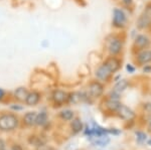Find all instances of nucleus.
Masks as SVG:
<instances>
[{"label": "nucleus", "mask_w": 151, "mask_h": 150, "mask_svg": "<svg viewBox=\"0 0 151 150\" xmlns=\"http://www.w3.org/2000/svg\"><path fill=\"white\" fill-rule=\"evenodd\" d=\"M18 126V119L13 114H4L0 116V130L11 131Z\"/></svg>", "instance_id": "obj_1"}, {"label": "nucleus", "mask_w": 151, "mask_h": 150, "mask_svg": "<svg viewBox=\"0 0 151 150\" xmlns=\"http://www.w3.org/2000/svg\"><path fill=\"white\" fill-rule=\"evenodd\" d=\"M88 92H89V95L93 98H98L103 94L104 92V87L103 85L99 82H92L91 84L88 87Z\"/></svg>", "instance_id": "obj_2"}, {"label": "nucleus", "mask_w": 151, "mask_h": 150, "mask_svg": "<svg viewBox=\"0 0 151 150\" xmlns=\"http://www.w3.org/2000/svg\"><path fill=\"white\" fill-rule=\"evenodd\" d=\"M126 23V15L121 9H115L113 13V24L116 27H123Z\"/></svg>", "instance_id": "obj_3"}, {"label": "nucleus", "mask_w": 151, "mask_h": 150, "mask_svg": "<svg viewBox=\"0 0 151 150\" xmlns=\"http://www.w3.org/2000/svg\"><path fill=\"white\" fill-rule=\"evenodd\" d=\"M116 112L118 113V115L124 120H131V119H133L134 116H135L134 112L130 108H128L127 106H125V105H122V104L119 106V108L117 109Z\"/></svg>", "instance_id": "obj_4"}, {"label": "nucleus", "mask_w": 151, "mask_h": 150, "mask_svg": "<svg viewBox=\"0 0 151 150\" xmlns=\"http://www.w3.org/2000/svg\"><path fill=\"white\" fill-rule=\"evenodd\" d=\"M112 76V72L110 70L108 69L105 65L103 64L101 67H98V70L96 71V77L97 79L100 80V81H108L109 78Z\"/></svg>", "instance_id": "obj_5"}, {"label": "nucleus", "mask_w": 151, "mask_h": 150, "mask_svg": "<svg viewBox=\"0 0 151 150\" xmlns=\"http://www.w3.org/2000/svg\"><path fill=\"white\" fill-rule=\"evenodd\" d=\"M104 65L107 67H108L109 70H110L112 74L118 71V70L120 69V66H121L120 60L117 59L116 57H108V59H107L104 62Z\"/></svg>", "instance_id": "obj_6"}, {"label": "nucleus", "mask_w": 151, "mask_h": 150, "mask_svg": "<svg viewBox=\"0 0 151 150\" xmlns=\"http://www.w3.org/2000/svg\"><path fill=\"white\" fill-rule=\"evenodd\" d=\"M52 99H53V101H55V104H58V105H62V104L68 102V100H69V94H67L64 91L57 90V91L53 92Z\"/></svg>", "instance_id": "obj_7"}, {"label": "nucleus", "mask_w": 151, "mask_h": 150, "mask_svg": "<svg viewBox=\"0 0 151 150\" xmlns=\"http://www.w3.org/2000/svg\"><path fill=\"white\" fill-rule=\"evenodd\" d=\"M149 44H150L149 38L143 34L138 35L135 38V40H134V47H137L138 50H144V48L148 47Z\"/></svg>", "instance_id": "obj_8"}, {"label": "nucleus", "mask_w": 151, "mask_h": 150, "mask_svg": "<svg viewBox=\"0 0 151 150\" xmlns=\"http://www.w3.org/2000/svg\"><path fill=\"white\" fill-rule=\"evenodd\" d=\"M122 50V42L119 38H113L109 43V52L111 55H116Z\"/></svg>", "instance_id": "obj_9"}, {"label": "nucleus", "mask_w": 151, "mask_h": 150, "mask_svg": "<svg viewBox=\"0 0 151 150\" xmlns=\"http://www.w3.org/2000/svg\"><path fill=\"white\" fill-rule=\"evenodd\" d=\"M136 24H137V27L139 29H145V28H147L151 24V17L147 13L141 14Z\"/></svg>", "instance_id": "obj_10"}, {"label": "nucleus", "mask_w": 151, "mask_h": 150, "mask_svg": "<svg viewBox=\"0 0 151 150\" xmlns=\"http://www.w3.org/2000/svg\"><path fill=\"white\" fill-rule=\"evenodd\" d=\"M137 60L141 65H146L151 62V50H142L137 55Z\"/></svg>", "instance_id": "obj_11"}, {"label": "nucleus", "mask_w": 151, "mask_h": 150, "mask_svg": "<svg viewBox=\"0 0 151 150\" xmlns=\"http://www.w3.org/2000/svg\"><path fill=\"white\" fill-rule=\"evenodd\" d=\"M87 99V96L84 95L83 93H79V92H76V93H72L69 95V100L68 102L73 103V104H79L81 102H84Z\"/></svg>", "instance_id": "obj_12"}, {"label": "nucleus", "mask_w": 151, "mask_h": 150, "mask_svg": "<svg viewBox=\"0 0 151 150\" xmlns=\"http://www.w3.org/2000/svg\"><path fill=\"white\" fill-rule=\"evenodd\" d=\"M36 119H37V113L36 112H28L24 115L23 121L27 126H33L36 124Z\"/></svg>", "instance_id": "obj_13"}, {"label": "nucleus", "mask_w": 151, "mask_h": 150, "mask_svg": "<svg viewBox=\"0 0 151 150\" xmlns=\"http://www.w3.org/2000/svg\"><path fill=\"white\" fill-rule=\"evenodd\" d=\"M40 94L36 93V92H30V93L28 94L27 98H26L25 103H26V105H28V106H35L40 102Z\"/></svg>", "instance_id": "obj_14"}, {"label": "nucleus", "mask_w": 151, "mask_h": 150, "mask_svg": "<svg viewBox=\"0 0 151 150\" xmlns=\"http://www.w3.org/2000/svg\"><path fill=\"white\" fill-rule=\"evenodd\" d=\"M28 94H29L28 91L26 90L25 88H18V89H16L15 92H14L15 98L17 99L18 101H20V102H23V101L26 100Z\"/></svg>", "instance_id": "obj_15"}, {"label": "nucleus", "mask_w": 151, "mask_h": 150, "mask_svg": "<svg viewBox=\"0 0 151 150\" xmlns=\"http://www.w3.org/2000/svg\"><path fill=\"white\" fill-rule=\"evenodd\" d=\"M70 128H72L73 132L74 133H79L83 130V123L81 119L79 118H74L70 123Z\"/></svg>", "instance_id": "obj_16"}, {"label": "nucleus", "mask_w": 151, "mask_h": 150, "mask_svg": "<svg viewBox=\"0 0 151 150\" xmlns=\"http://www.w3.org/2000/svg\"><path fill=\"white\" fill-rule=\"evenodd\" d=\"M96 140L93 141V143L96 145V146H106L107 144L110 142V139L106 136V135H100V136L95 137Z\"/></svg>", "instance_id": "obj_17"}, {"label": "nucleus", "mask_w": 151, "mask_h": 150, "mask_svg": "<svg viewBox=\"0 0 151 150\" xmlns=\"http://www.w3.org/2000/svg\"><path fill=\"white\" fill-rule=\"evenodd\" d=\"M127 86H128L127 81H126V80H122V81H120L119 83H117L116 86L114 87V92L120 94L121 92H123L126 88H127Z\"/></svg>", "instance_id": "obj_18"}, {"label": "nucleus", "mask_w": 151, "mask_h": 150, "mask_svg": "<svg viewBox=\"0 0 151 150\" xmlns=\"http://www.w3.org/2000/svg\"><path fill=\"white\" fill-rule=\"evenodd\" d=\"M47 123V113L41 112L40 114H37V119H36V124L38 126H43Z\"/></svg>", "instance_id": "obj_19"}, {"label": "nucleus", "mask_w": 151, "mask_h": 150, "mask_svg": "<svg viewBox=\"0 0 151 150\" xmlns=\"http://www.w3.org/2000/svg\"><path fill=\"white\" fill-rule=\"evenodd\" d=\"M121 104L118 102L117 100H112V99H110V100H108L106 102V106L108 109H110L111 111H117V109L119 108V106H120Z\"/></svg>", "instance_id": "obj_20"}, {"label": "nucleus", "mask_w": 151, "mask_h": 150, "mask_svg": "<svg viewBox=\"0 0 151 150\" xmlns=\"http://www.w3.org/2000/svg\"><path fill=\"white\" fill-rule=\"evenodd\" d=\"M60 117L65 121H70L74 119V112L72 110H64L60 112Z\"/></svg>", "instance_id": "obj_21"}, {"label": "nucleus", "mask_w": 151, "mask_h": 150, "mask_svg": "<svg viewBox=\"0 0 151 150\" xmlns=\"http://www.w3.org/2000/svg\"><path fill=\"white\" fill-rule=\"evenodd\" d=\"M29 142L30 143H32L33 145H35V146H40V145L45 144V141H41V139L40 137H36V136H31L30 140H29Z\"/></svg>", "instance_id": "obj_22"}, {"label": "nucleus", "mask_w": 151, "mask_h": 150, "mask_svg": "<svg viewBox=\"0 0 151 150\" xmlns=\"http://www.w3.org/2000/svg\"><path fill=\"white\" fill-rule=\"evenodd\" d=\"M136 134V136H137V138L141 140V141H144V140H146V134L145 133H143V132H140V131H138V132H136L135 133Z\"/></svg>", "instance_id": "obj_23"}, {"label": "nucleus", "mask_w": 151, "mask_h": 150, "mask_svg": "<svg viewBox=\"0 0 151 150\" xmlns=\"http://www.w3.org/2000/svg\"><path fill=\"white\" fill-rule=\"evenodd\" d=\"M37 150H52V148H50V147L47 146V145L42 144V145H40V146L37 147Z\"/></svg>", "instance_id": "obj_24"}, {"label": "nucleus", "mask_w": 151, "mask_h": 150, "mask_svg": "<svg viewBox=\"0 0 151 150\" xmlns=\"http://www.w3.org/2000/svg\"><path fill=\"white\" fill-rule=\"evenodd\" d=\"M11 150H23V149H22V147H21V146L15 144V145H13V146L11 147Z\"/></svg>", "instance_id": "obj_25"}, {"label": "nucleus", "mask_w": 151, "mask_h": 150, "mask_svg": "<svg viewBox=\"0 0 151 150\" xmlns=\"http://www.w3.org/2000/svg\"><path fill=\"white\" fill-rule=\"evenodd\" d=\"M5 149V143L2 139H0V150H4Z\"/></svg>", "instance_id": "obj_26"}, {"label": "nucleus", "mask_w": 151, "mask_h": 150, "mask_svg": "<svg viewBox=\"0 0 151 150\" xmlns=\"http://www.w3.org/2000/svg\"><path fill=\"white\" fill-rule=\"evenodd\" d=\"M127 70H128V71L130 72H133L134 71H135V69H134L133 67H131L130 65H128V66H127Z\"/></svg>", "instance_id": "obj_27"}, {"label": "nucleus", "mask_w": 151, "mask_h": 150, "mask_svg": "<svg viewBox=\"0 0 151 150\" xmlns=\"http://www.w3.org/2000/svg\"><path fill=\"white\" fill-rule=\"evenodd\" d=\"M123 2L126 5H130V4L132 3V0H123Z\"/></svg>", "instance_id": "obj_28"}, {"label": "nucleus", "mask_w": 151, "mask_h": 150, "mask_svg": "<svg viewBox=\"0 0 151 150\" xmlns=\"http://www.w3.org/2000/svg\"><path fill=\"white\" fill-rule=\"evenodd\" d=\"M4 96V91L2 90V89H0V99H2Z\"/></svg>", "instance_id": "obj_29"}, {"label": "nucleus", "mask_w": 151, "mask_h": 150, "mask_svg": "<svg viewBox=\"0 0 151 150\" xmlns=\"http://www.w3.org/2000/svg\"><path fill=\"white\" fill-rule=\"evenodd\" d=\"M148 128H149V130L151 131V120L149 121V124H148Z\"/></svg>", "instance_id": "obj_30"}, {"label": "nucleus", "mask_w": 151, "mask_h": 150, "mask_svg": "<svg viewBox=\"0 0 151 150\" xmlns=\"http://www.w3.org/2000/svg\"><path fill=\"white\" fill-rule=\"evenodd\" d=\"M148 143H149V144L151 145V140H149V141H148Z\"/></svg>", "instance_id": "obj_31"}, {"label": "nucleus", "mask_w": 151, "mask_h": 150, "mask_svg": "<svg viewBox=\"0 0 151 150\" xmlns=\"http://www.w3.org/2000/svg\"><path fill=\"white\" fill-rule=\"evenodd\" d=\"M4 150H7V149H6V148H5V149H4Z\"/></svg>", "instance_id": "obj_32"}]
</instances>
